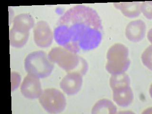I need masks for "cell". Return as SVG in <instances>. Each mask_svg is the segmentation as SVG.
<instances>
[{
  "label": "cell",
  "instance_id": "obj_1",
  "mask_svg": "<svg viewBox=\"0 0 152 114\" xmlns=\"http://www.w3.org/2000/svg\"><path fill=\"white\" fill-rule=\"evenodd\" d=\"M102 31V21L96 11L77 5L68 10L59 19L54 37L58 45L77 53L99 46Z\"/></svg>",
  "mask_w": 152,
  "mask_h": 114
},
{
  "label": "cell",
  "instance_id": "obj_8",
  "mask_svg": "<svg viewBox=\"0 0 152 114\" xmlns=\"http://www.w3.org/2000/svg\"><path fill=\"white\" fill-rule=\"evenodd\" d=\"M82 77L79 73H68L60 83L61 88L68 95H76L80 91L82 87Z\"/></svg>",
  "mask_w": 152,
  "mask_h": 114
},
{
  "label": "cell",
  "instance_id": "obj_4",
  "mask_svg": "<svg viewBox=\"0 0 152 114\" xmlns=\"http://www.w3.org/2000/svg\"><path fill=\"white\" fill-rule=\"evenodd\" d=\"M54 65L48 56L42 50L34 51L28 55L24 61V68L28 73L39 78H45L50 75Z\"/></svg>",
  "mask_w": 152,
  "mask_h": 114
},
{
  "label": "cell",
  "instance_id": "obj_6",
  "mask_svg": "<svg viewBox=\"0 0 152 114\" xmlns=\"http://www.w3.org/2000/svg\"><path fill=\"white\" fill-rule=\"evenodd\" d=\"M34 40L36 44L40 48H48L52 44L53 33L49 24L45 21H39L33 28Z\"/></svg>",
  "mask_w": 152,
  "mask_h": 114
},
{
  "label": "cell",
  "instance_id": "obj_17",
  "mask_svg": "<svg viewBox=\"0 0 152 114\" xmlns=\"http://www.w3.org/2000/svg\"><path fill=\"white\" fill-rule=\"evenodd\" d=\"M152 1H145L141 5V12L147 19H152Z\"/></svg>",
  "mask_w": 152,
  "mask_h": 114
},
{
  "label": "cell",
  "instance_id": "obj_16",
  "mask_svg": "<svg viewBox=\"0 0 152 114\" xmlns=\"http://www.w3.org/2000/svg\"><path fill=\"white\" fill-rule=\"evenodd\" d=\"M142 61L150 69H152V46L149 47L144 51L142 56Z\"/></svg>",
  "mask_w": 152,
  "mask_h": 114
},
{
  "label": "cell",
  "instance_id": "obj_2",
  "mask_svg": "<svg viewBox=\"0 0 152 114\" xmlns=\"http://www.w3.org/2000/svg\"><path fill=\"white\" fill-rule=\"evenodd\" d=\"M48 56L51 62L57 63L67 73L77 72L83 76L88 70V63L84 58L64 48H52Z\"/></svg>",
  "mask_w": 152,
  "mask_h": 114
},
{
  "label": "cell",
  "instance_id": "obj_9",
  "mask_svg": "<svg viewBox=\"0 0 152 114\" xmlns=\"http://www.w3.org/2000/svg\"><path fill=\"white\" fill-rule=\"evenodd\" d=\"M146 25L142 20L131 21L126 26V35L131 42H138L141 41L145 36Z\"/></svg>",
  "mask_w": 152,
  "mask_h": 114
},
{
  "label": "cell",
  "instance_id": "obj_3",
  "mask_svg": "<svg viewBox=\"0 0 152 114\" xmlns=\"http://www.w3.org/2000/svg\"><path fill=\"white\" fill-rule=\"evenodd\" d=\"M128 55V48L123 44L116 43L111 47L107 53V71L112 75L125 73L130 64Z\"/></svg>",
  "mask_w": 152,
  "mask_h": 114
},
{
  "label": "cell",
  "instance_id": "obj_13",
  "mask_svg": "<svg viewBox=\"0 0 152 114\" xmlns=\"http://www.w3.org/2000/svg\"><path fill=\"white\" fill-rule=\"evenodd\" d=\"M117 108L113 102L109 100L103 99L96 102L93 107L92 113L115 114Z\"/></svg>",
  "mask_w": 152,
  "mask_h": 114
},
{
  "label": "cell",
  "instance_id": "obj_7",
  "mask_svg": "<svg viewBox=\"0 0 152 114\" xmlns=\"http://www.w3.org/2000/svg\"><path fill=\"white\" fill-rule=\"evenodd\" d=\"M20 91L23 96L27 99H33L39 98L42 92L39 78L28 74L24 78Z\"/></svg>",
  "mask_w": 152,
  "mask_h": 114
},
{
  "label": "cell",
  "instance_id": "obj_11",
  "mask_svg": "<svg viewBox=\"0 0 152 114\" xmlns=\"http://www.w3.org/2000/svg\"><path fill=\"white\" fill-rule=\"evenodd\" d=\"M34 20L31 15L28 13L19 14L14 18L12 30L21 33H29L34 27Z\"/></svg>",
  "mask_w": 152,
  "mask_h": 114
},
{
  "label": "cell",
  "instance_id": "obj_5",
  "mask_svg": "<svg viewBox=\"0 0 152 114\" xmlns=\"http://www.w3.org/2000/svg\"><path fill=\"white\" fill-rule=\"evenodd\" d=\"M39 102L45 110L51 114L61 113L66 107L65 96L56 88H47L42 91Z\"/></svg>",
  "mask_w": 152,
  "mask_h": 114
},
{
  "label": "cell",
  "instance_id": "obj_12",
  "mask_svg": "<svg viewBox=\"0 0 152 114\" xmlns=\"http://www.w3.org/2000/svg\"><path fill=\"white\" fill-rule=\"evenodd\" d=\"M116 8L121 11L125 16L128 18H135L139 16L141 13L140 2H119L114 3Z\"/></svg>",
  "mask_w": 152,
  "mask_h": 114
},
{
  "label": "cell",
  "instance_id": "obj_15",
  "mask_svg": "<svg viewBox=\"0 0 152 114\" xmlns=\"http://www.w3.org/2000/svg\"><path fill=\"white\" fill-rule=\"evenodd\" d=\"M109 82L112 90L120 87L130 86L129 77L125 73L112 75Z\"/></svg>",
  "mask_w": 152,
  "mask_h": 114
},
{
  "label": "cell",
  "instance_id": "obj_10",
  "mask_svg": "<svg viewBox=\"0 0 152 114\" xmlns=\"http://www.w3.org/2000/svg\"><path fill=\"white\" fill-rule=\"evenodd\" d=\"M113 99L118 106L127 107L132 103L134 94L130 86L113 89Z\"/></svg>",
  "mask_w": 152,
  "mask_h": 114
},
{
  "label": "cell",
  "instance_id": "obj_14",
  "mask_svg": "<svg viewBox=\"0 0 152 114\" xmlns=\"http://www.w3.org/2000/svg\"><path fill=\"white\" fill-rule=\"evenodd\" d=\"M29 33H21L14 30H10L9 32L10 44L13 47H23L25 45L29 37Z\"/></svg>",
  "mask_w": 152,
  "mask_h": 114
}]
</instances>
